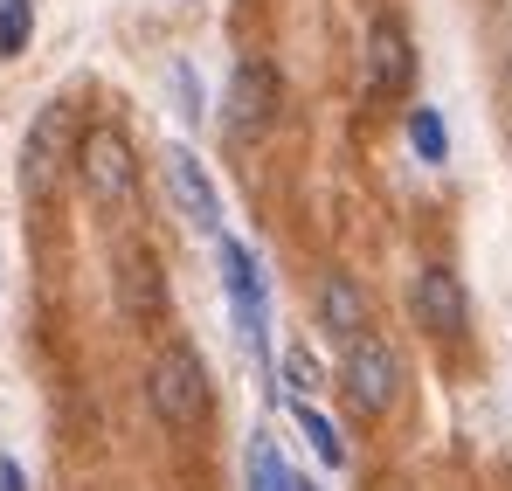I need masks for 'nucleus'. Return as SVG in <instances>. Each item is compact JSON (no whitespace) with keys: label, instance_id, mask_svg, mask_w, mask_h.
<instances>
[{"label":"nucleus","instance_id":"f257e3e1","mask_svg":"<svg viewBox=\"0 0 512 491\" xmlns=\"http://www.w3.org/2000/svg\"><path fill=\"white\" fill-rule=\"evenodd\" d=\"M153 415L167 429H194L208 415V367H201L194 346H167L153 360Z\"/></svg>","mask_w":512,"mask_h":491},{"label":"nucleus","instance_id":"2eb2a0df","mask_svg":"<svg viewBox=\"0 0 512 491\" xmlns=\"http://www.w3.org/2000/svg\"><path fill=\"white\" fill-rule=\"evenodd\" d=\"M250 491H291V471L270 436H250Z\"/></svg>","mask_w":512,"mask_h":491},{"label":"nucleus","instance_id":"ddd939ff","mask_svg":"<svg viewBox=\"0 0 512 491\" xmlns=\"http://www.w3.org/2000/svg\"><path fill=\"white\" fill-rule=\"evenodd\" d=\"M409 146H416V160H423V166H443V160H450V132H443V118H436L429 104H416V111H409Z\"/></svg>","mask_w":512,"mask_h":491},{"label":"nucleus","instance_id":"7ed1b4c3","mask_svg":"<svg viewBox=\"0 0 512 491\" xmlns=\"http://www.w3.org/2000/svg\"><path fill=\"white\" fill-rule=\"evenodd\" d=\"M346 395H353L360 415H388L395 409V395H402V360H395L388 339H374V332L346 339Z\"/></svg>","mask_w":512,"mask_h":491},{"label":"nucleus","instance_id":"6e6552de","mask_svg":"<svg viewBox=\"0 0 512 491\" xmlns=\"http://www.w3.org/2000/svg\"><path fill=\"white\" fill-rule=\"evenodd\" d=\"M222 284H229V298H236L243 339L263 346V263H256V249L236 243V236H222Z\"/></svg>","mask_w":512,"mask_h":491},{"label":"nucleus","instance_id":"f03ea898","mask_svg":"<svg viewBox=\"0 0 512 491\" xmlns=\"http://www.w3.org/2000/svg\"><path fill=\"white\" fill-rule=\"evenodd\" d=\"M77 166H84V187L104 208L139 194V160H132V139L118 125H90L84 139H77Z\"/></svg>","mask_w":512,"mask_h":491},{"label":"nucleus","instance_id":"9d476101","mask_svg":"<svg viewBox=\"0 0 512 491\" xmlns=\"http://www.w3.org/2000/svg\"><path fill=\"white\" fill-rule=\"evenodd\" d=\"M118 298H125L132 319H160L167 312V277H160L153 249H139V243L118 249Z\"/></svg>","mask_w":512,"mask_h":491},{"label":"nucleus","instance_id":"9b49d317","mask_svg":"<svg viewBox=\"0 0 512 491\" xmlns=\"http://www.w3.org/2000/svg\"><path fill=\"white\" fill-rule=\"evenodd\" d=\"M319 319L340 332V339H360V332H367V305H360L353 277H326V284H319Z\"/></svg>","mask_w":512,"mask_h":491},{"label":"nucleus","instance_id":"a211bd4d","mask_svg":"<svg viewBox=\"0 0 512 491\" xmlns=\"http://www.w3.org/2000/svg\"><path fill=\"white\" fill-rule=\"evenodd\" d=\"M0 491H21V464L14 457H0Z\"/></svg>","mask_w":512,"mask_h":491},{"label":"nucleus","instance_id":"6ab92c4d","mask_svg":"<svg viewBox=\"0 0 512 491\" xmlns=\"http://www.w3.org/2000/svg\"><path fill=\"white\" fill-rule=\"evenodd\" d=\"M291 491H319V485H298V478H291Z\"/></svg>","mask_w":512,"mask_h":491},{"label":"nucleus","instance_id":"20e7f679","mask_svg":"<svg viewBox=\"0 0 512 491\" xmlns=\"http://www.w3.org/2000/svg\"><path fill=\"white\" fill-rule=\"evenodd\" d=\"M277 104H284L277 70H270L263 56H243V63H236V77H229V90H222V125H229L236 139H256V132L277 118Z\"/></svg>","mask_w":512,"mask_h":491},{"label":"nucleus","instance_id":"f8f14e48","mask_svg":"<svg viewBox=\"0 0 512 491\" xmlns=\"http://www.w3.org/2000/svg\"><path fill=\"white\" fill-rule=\"evenodd\" d=\"M291 422H298V429H305V443H312V457H319V464H333V471H340V464H346V436H340V429H333V422H326V415L312 409V402H291Z\"/></svg>","mask_w":512,"mask_h":491},{"label":"nucleus","instance_id":"4468645a","mask_svg":"<svg viewBox=\"0 0 512 491\" xmlns=\"http://www.w3.org/2000/svg\"><path fill=\"white\" fill-rule=\"evenodd\" d=\"M35 35V0H0V63H14Z\"/></svg>","mask_w":512,"mask_h":491},{"label":"nucleus","instance_id":"0eeeda50","mask_svg":"<svg viewBox=\"0 0 512 491\" xmlns=\"http://www.w3.org/2000/svg\"><path fill=\"white\" fill-rule=\"evenodd\" d=\"M416 326L436 332V339H457L471 326V298H464V277L450 263H429L416 277Z\"/></svg>","mask_w":512,"mask_h":491},{"label":"nucleus","instance_id":"dca6fc26","mask_svg":"<svg viewBox=\"0 0 512 491\" xmlns=\"http://www.w3.org/2000/svg\"><path fill=\"white\" fill-rule=\"evenodd\" d=\"M173 104H180V118L187 125H201V77H194V63H173Z\"/></svg>","mask_w":512,"mask_h":491},{"label":"nucleus","instance_id":"f3484780","mask_svg":"<svg viewBox=\"0 0 512 491\" xmlns=\"http://www.w3.org/2000/svg\"><path fill=\"white\" fill-rule=\"evenodd\" d=\"M284 374H291V388H298V395H312V381H319V374H312V360H305V353H291V360H284Z\"/></svg>","mask_w":512,"mask_h":491},{"label":"nucleus","instance_id":"1a4fd4ad","mask_svg":"<svg viewBox=\"0 0 512 491\" xmlns=\"http://www.w3.org/2000/svg\"><path fill=\"white\" fill-rule=\"evenodd\" d=\"M63 139H70V111L63 104H42V118L28 125V146H21V187L42 201L49 180H56V160H63Z\"/></svg>","mask_w":512,"mask_h":491},{"label":"nucleus","instance_id":"423d86ee","mask_svg":"<svg viewBox=\"0 0 512 491\" xmlns=\"http://www.w3.org/2000/svg\"><path fill=\"white\" fill-rule=\"evenodd\" d=\"M409 83H416L409 28H402V21H374V28H367V90L388 104V97H409Z\"/></svg>","mask_w":512,"mask_h":491},{"label":"nucleus","instance_id":"39448f33","mask_svg":"<svg viewBox=\"0 0 512 491\" xmlns=\"http://www.w3.org/2000/svg\"><path fill=\"white\" fill-rule=\"evenodd\" d=\"M167 201L173 215L201 236H222V194L208 180V166L194 160V146H167Z\"/></svg>","mask_w":512,"mask_h":491}]
</instances>
